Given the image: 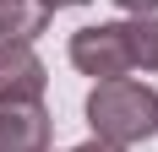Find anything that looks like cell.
I'll return each mask as SVG.
<instances>
[{"label": "cell", "instance_id": "cell-1", "mask_svg": "<svg viewBox=\"0 0 158 152\" xmlns=\"http://www.w3.org/2000/svg\"><path fill=\"white\" fill-rule=\"evenodd\" d=\"M87 125H93L98 141H114V147L147 141V136H158V92L147 82H131V76L93 82V92H87Z\"/></svg>", "mask_w": 158, "mask_h": 152}, {"label": "cell", "instance_id": "cell-2", "mask_svg": "<svg viewBox=\"0 0 158 152\" xmlns=\"http://www.w3.org/2000/svg\"><path fill=\"white\" fill-rule=\"evenodd\" d=\"M71 65L93 82H114V76L136 71L131 65V44H126V22H98V27H82L71 33Z\"/></svg>", "mask_w": 158, "mask_h": 152}, {"label": "cell", "instance_id": "cell-3", "mask_svg": "<svg viewBox=\"0 0 158 152\" xmlns=\"http://www.w3.org/2000/svg\"><path fill=\"white\" fill-rule=\"evenodd\" d=\"M49 87L44 60L33 44H0V103H38Z\"/></svg>", "mask_w": 158, "mask_h": 152}, {"label": "cell", "instance_id": "cell-4", "mask_svg": "<svg viewBox=\"0 0 158 152\" xmlns=\"http://www.w3.org/2000/svg\"><path fill=\"white\" fill-rule=\"evenodd\" d=\"M0 152H49L44 103H0Z\"/></svg>", "mask_w": 158, "mask_h": 152}, {"label": "cell", "instance_id": "cell-5", "mask_svg": "<svg viewBox=\"0 0 158 152\" xmlns=\"http://www.w3.org/2000/svg\"><path fill=\"white\" fill-rule=\"evenodd\" d=\"M49 6L44 0H0V44H33L49 27Z\"/></svg>", "mask_w": 158, "mask_h": 152}, {"label": "cell", "instance_id": "cell-6", "mask_svg": "<svg viewBox=\"0 0 158 152\" xmlns=\"http://www.w3.org/2000/svg\"><path fill=\"white\" fill-rule=\"evenodd\" d=\"M126 44H131V65L158 71V16H131L126 22Z\"/></svg>", "mask_w": 158, "mask_h": 152}, {"label": "cell", "instance_id": "cell-7", "mask_svg": "<svg viewBox=\"0 0 158 152\" xmlns=\"http://www.w3.org/2000/svg\"><path fill=\"white\" fill-rule=\"evenodd\" d=\"M120 11H131V16H153L158 11V0H114Z\"/></svg>", "mask_w": 158, "mask_h": 152}, {"label": "cell", "instance_id": "cell-8", "mask_svg": "<svg viewBox=\"0 0 158 152\" xmlns=\"http://www.w3.org/2000/svg\"><path fill=\"white\" fill-rule=\"evenodd\" d=\"M71 152H126V147H114V141H98V136H93V141H82V147H71Z\"/></svg>", "mask_w": 158, "mask_h": 152}, {"label": "cell", "instance_id": "cell-9", "mask_svg": "<svg viewBox=\"0 0 158 152\" xmlns=\"http://www.w3.org/2000/svg\"><path fill=\"white\" fill-rule=\"evenodd\" d=\"M49 11H65V6H87V0H44Z\"/></svg>", "mask_w": 158, "mask_h": 152}]
</instances>
